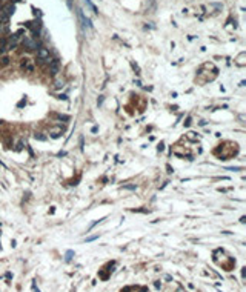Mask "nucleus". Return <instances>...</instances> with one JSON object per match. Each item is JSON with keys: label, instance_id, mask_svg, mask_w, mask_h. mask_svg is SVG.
<instances>
[{"label": "nucleus", "instance_id": "obj_10", "mask_svg": "<svg viewBox=\"0 0 246 292\" xmlns=\"http://www.w3.org/2000/svg\"><path fill=\"white\" fill-rule=\"evenodd\" d=\"M8 63H9V57H8V55H5V57L2 59V63H0V65H8Z\"/></svg>", "mask_w": 246, "mask_h": 292}, {"label": "nucleus", "instance_id": "obj_16", "mask_svg": "<svg viewBox=\"0 0 246 292\" xmlns=\"http://www.w3.org/2000/svg\"><path fill=\"white\" fill-rule=\"evenodd\" d=\"M0 66H2V65H0Z\"/></svg>", "mask_w": 246, "mask_h": 292}, {"label": "nucleus", "instance_id": "obj_1", "mask_svg": "<svg viewBox=\"0 0 246 292\" xmlns=\"http://www.w3.org/2000/svg\"><path fill=\"white\" fill-rule=\"evenodd\" d=\"M23 46L26 48L28 51H34V49H37L39 48V43H37V40L35 39H31V37H26V39H23Z\"/></svg>", "mask_w": 246, "mask_h": 292}, {"label": "nucleus", "instance_id": "obj_4", "mask_svg": "<svg viewBox=\"0 0 246 292\" xmlns=\"http://www.w3.org/2000/svg\"><path fill=\"white\" fill-rule=\"evenodd\" d=\"M77 16H79V18H80V22H82V25L83 26H86V28H92V23H91V20H89L88 17H85L83 16V12H82V9H77Z\"/></svg>", "mask_w": 246, "mask_h": 292}, {"label": "nucleus", "instance_id": "obj_5", "mask_svg": "<svg viewBox=\"0 0 246 292\" xmlns=\"http://www.w3.org/2000/svg\"><path fill=\"white\" fill-rule=\"evenodd\" d=\"M22 69H25L28 72H32L34 71V66H32V63L29 62L28 59H23V62H22Z\"/></svg>", "mask_w": 246, "mask_h": 292}, {"label": "nucleus", "instance_id": "obj_15", "mask_svg": "<svg viewBox=\"0 0 246 292\" xmlns=\"http://www.w3.org/2000/svg\"><path fill=\"white\" fill-rule=\"evenodd\" d=\"M0 125H2V120H0Z\"/></svg>", "mask_w": 246, "mask_h": 292}, {"label": "nucleus", "instance_id": "obj_11", "mask_svg": "<svg viewBox=\"0 0 246 292\" xmlns=\"http://www.w3.org/2000/svg\"><path fill=\"white\" fill-rule=\"evenodd\" d=\"M71 257H72V251H68V252H66V261H69Z\"/></svg>", "mask_w": 246, "mask_h": 292}, {"label": "nucleus", "instance_id": "obj_2", "mask_svg": "<svg viewBox=\"0 0 246 292\" xmlns=\"http://www.w3.org/2000/svg\"><path fill=\"white\" fill-rule=\"evenodd\" d=\"M37 57H39V63H42L43 60L49 63V51L43 48V46H40V48H37Z\"/></svg>", "mask_w": 246, "mask_h": 292}, {"label": "nucleus", "instance_id": "obj_6", "mask_svg": "<svg viewBox=\"0 0 246 292\" xmlns=\"http://www.w3.org/2000/svg\"><path fill=\"white\" fill-rule=\"evenodd\" d=\"M14 11H16V6H14V5H8V6L5 8V12H3V14L9 17V16H12V14H14Z\"/></svg>", "mask_w": 246, "mask_h": 292}, {"label": "nucleus", "instance_id": "obj_9", "mask_svg": "<svg viewBox=\"0 0 246 292\" xmlns=\"http://www.w3.org/2000/svg\"><path fill=\"white\" fill-rule=\"evenodd\" d=\"M34 137L35 138H37V140H42V142H45V140H46V135H43V134H34Z\"/></svg>", "mask_w": 246, "mask_h": 292}, {"label": "nucleus", "instance_id": "obj_14", "mask_svg": "<svg viewBox=\"0 0 246 292\" xmlns=\"http://www.w3.org/2000/svg\"><path fill=\"white\" fill-rule=\"evenodd\" d=\"M59 137H60V134H59V132H54L53 134V138H59Z\"/></svg>", "mask_w": 246, "mask_h": 292}, {"label": "nucleus", "instance_id": "obj_3", "mask_svg": "<svg viewBox=\"0 0 246 292\" xmlns=\"http://www.w3.org/2000/svg\"><path fill=\"white\" fill-rule=\"evenodd\" d=\"M59 71H60V60L59 59L49 60V74L51 75H57Z\"/></svg>", "mask_w": 246, "mask_h": 292}, {"label": "nucleus", "instance_id": "obj_7", "mask_svg": "<svg viewBox=\"0 0 246 292\" xmlns=\"http://www.w3.org/2000/svg\"><path fill=\"white\" fill-rule=\"evenodd\" d=\"M83 2H85V3H86V6H89V9H91V11H92V12H94V14H98V11H97V8H96V5H94V3H92V2H91V0H83Z\"/></svg>", "mask_w": 246, "mask_h": 292}, {"label": "nucleus", "instance_id": "obj_8", "mask_svg": "<svg viewBox=\"0 0 246 292\" xmlns=\"http://www.w3.org/2000/svg\"><path fill=\"white\" fill-rule=\"evenodd\" d=\"M63 86H65L63 80H55V83H54V88H55V89H62Z\"/></svg>", "mask_w": 246, "mask_h": 292}, {"label": "nucleus", "instance_id": "obj_12", "mask_svg": "<svg viewBox=\"0 0 246 292\" xmlns=\"http://www.w3.org/2000/svg\"><path fill=\"white\" fill-rule=\"evenodd\" d=\"M123 188H125V189H135L137 186L135 185H126V186H123Z\"/></svg>", "mask_w": 246, "mask_h": 292}, {"label": "nucleus", "instance_id": "obj_13", "mask_svg": "<svg viewBox=\"0 0 246 292\" xmlns=\"http://www.w3.org/2000/svg\"><path fill=\"white\" fill-rule=\"evenodd\" d=\"M96 238H98V235H92V237H88V238H86V241H94Z\"/></svg>", "mask_w": 246, "mask_h": 292}]
</instances>
